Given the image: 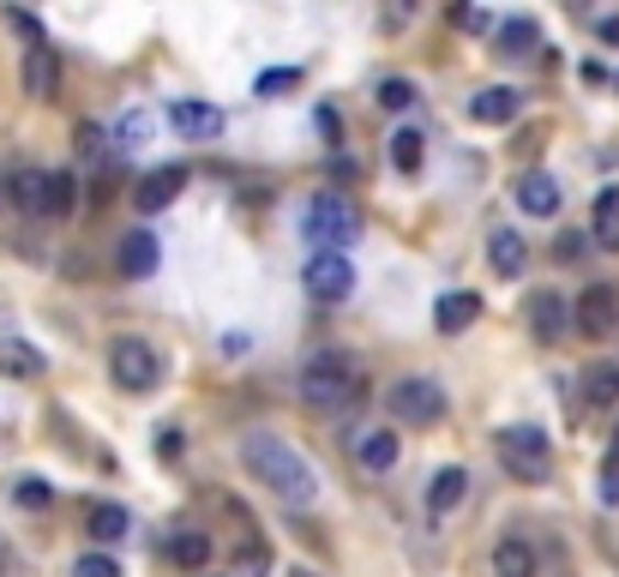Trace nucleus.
I'll use <instances>...</instances> for the list:
<instances>
[{
	"label": "nucleus",
	"mask_w": 619,
	"mask_h": 577,
	"mask_svg": "<svg viewBox=\"0 0 619 577\" xmlns=\"http://www.w3.org/2000/svg\"><path fill=\"white\" fill-rule=\"evenodd\" d=\"M608 464H619V428H614V440H608Z\"/></svg>",
	"instance_id": "nucleus-43"
},
{
	"label": "nucleus",
	"mask_w": 619,
	"mask_h": 577,
	"mask_svg": "<svg viewBox=\"0 0 619 577\" xmlns=\"http://www.w3.org/2000/svg\"><path fill=\"white\" fill-rule=\"evenodd\" d=\"M289 85H301V73H295V67H283V73H265V79H259V91L270 97V91H289Z\"/></svg>",
	"instance_id": "nucleus-38"
},
{
	"label": "nucleus",
	"mask_w": 619,
	"mask_h": 577,
	"mask_svg": "<svg viewBox=\"0 0 619 577\" xmlns=\"http://www.w3.org/2000/svg\"><path fill=\"white\" fill-rule=\"evenodd\" d=\"M12 499H19V506H48V499H55V493H48V481L24 476L19 487H12Z\"/></svg>",
	"instance_id": "nucleus-35"
},
{
	"label": "nucleus",
	"mask_w": 619,
	"mask_h": 577,
	"mask_svg": "<svg viewBox=\"0 0 619 577\" xmlns=\"http://www.w3.org/2000/svg\"><path fill=\"white\" fill-rule=\"evenodd\" d=\"M145 133H151V114H126L121 121V145H145Z\"/></svg>",
	"instance_id": "nucleus-36"
},
{
	"label": "nucleus",
	"mask_w": 619,
	"mask_h": 577,
	"mask_svg": "<svg viewBox=\"0 0 619 577\" xmlns=\"http://www.w3.org/2000/svg\"><path fill=\"white\" fill-rule=\"evenodd\" d=\"M241 464H247V476L259 481L265 493H277L283 506H295V511H307L319 499L313 464H307V457L295 452L283 433H270V428H253L247 440H241Z\"/></svg>",
	"instance_id": "nucleus-1"
},
{
	"label": "nucleus",
	"mask_w": 619,
	"mask_h": 577,
	"mask_svg": "<svg viewBox=\"0 0 619 577\" xmlns=\"http://www.w3.org/2000/svg\"><path fill=\"white\" fill-rule=\"evenodd\" d=\"M535 547L523 542V535H499L494 542V577H535Z\"/></svg>",
	"instance_id": "nucleus-21"
},
{
	"label": "nucleus",
	"mask_w": 619,
	"mask_h": 577,
	"mask_svg": "<svg viewBox=\"0 0 619 577\" xmlns=\"http://www.w3.org/2000/svg\"><path fill=\"white\" fill-rule=\"evenodd\" d=\"M535 43H541L535 19H506L499 24V55H535Z\"/></svg>",
	"instance_id": "nucleus-26"
},
{
	"label": "nucleus",
	"mask_w": 619,
	"mask_h": 577,
	"mask_svg": "<svg viewBox=\"0 0 619 577\" xmlns=\"http://www.w3.org/2000/svg\"><path fill=\"white\" fill-rule=\"evenodd\" d=\"M584 397H589L596 409H608L614 397H619V367H614V362H596V367H589V374H584Z\"/></svg>",
	"instance_id": "nucleus-29"
},
{
	"label": "nucleus",
	"mask_w": 619,
	"mask_h": 577,
	"mask_svg": "<svg viewBox=\"0 0 619 577\" xmlns=\"http://www.w3.org/2000/svg\"><path fill=\"white\" fill-rule=\"evenodd\" d=\"M7 24H12V31H19V36H24V43H31V48H43V43H48L43 19H31V12H19V7H7Z\"/></svg>",
	"instance_id": "nucleus-30"
},
{
	"label": "nucleus",
	"mask_w": 619,
	"mask_h": 577,
	"mask_svg": "<svg viewBox=\"0 0 619 577\" xmlns=\"http://www.w3.org/2000/svg\"><path fill=\"white\" fill-rule=\"evenodd\" d=\"M511 199H518L530 217H553V211H560V181H553L548 169H530V175H518Z\"/></svg>",
	"instance_id": "nucleus-17"
},
{
	"label": "nucleus",
	"mask_w": 619,
	"mask_h": 577,
	"mask_svg": "<svg viewBox=\"0 0 619 577\" xmlns=\"http://www.w3.org/2000/svg\"><path fill=\"white\" fill-rule=\"evenodd\" d=\"M0 577H19V554H12L7 542H0Z\"/></svg>",
	"instance_id": "nucleus-42"
},
{
	"label": "nucleus",
	"mask_w": 619,
	"mask_h": 577,
	"mask_svg": "<svg viewBox=\"0 0 619 577\" xmlns=\"http://www.w3.org/2000/svg\"><path fill=\"white\" fill-rule=\"evenodd\" d=\"M350 452H355V469H367V476H385V469H397V452H404V445H397L391 428H361Z\"/></svg>",
	"instance_id": "nucleus-12"
},
{
	"label": "nucleus",
	"mask_w": 619,
	"mask_h": 577,
	"mask_svg": "<svg viewBox=\"0 0 619 577\" xmlns=\"http://www.w3.org/2000/svg\"><path fill=\"white\" fill-rule=\"evenodd\" d=\"M385 403H391V415L404 421V428H440L445 421V385L428 379V374H409L385 391Z\"/></svg>",
	"instance_id": "nucleus-6"
},
{
	"label": "nucleus",
	"mask_w": 619,
	"mask_h": 577,
	"mask_svg": "<svg viewBox=\"0 0 619 577\" xmlns=\"http://www.w3.org/2000/svg\"><path fill=\"white\" fill-rule=\"evenodd\" d=\"M73 138H79V157H102V126H90V121H85Z\"/></svg>",
	"instance_id": "nucleus-37"
},
{
	"label": "nucleus",
	"mask_w": 619,
	"mask_h": 577,
	"mask_svg": "<svg viewBox=\"0 0 619 577\" xmlns=\"http://www.w3.org/2000/svg\"><path fill=\"white\" fill-rule=\"evenodd\" d=\"M301 284L313 301H325V307H338V301H350L355 295V265H350V253H313L307 259V271H301Z\"/></svg>",
	"instance_id": "nucleus-7"
},
{
	"label": "nucleus",
	"mask_w": 619,
	"mask_h": 577,
	"mask_svg": "<svg viewBox=\"0 0 619 577\" xmlns=\"http://www.w3.org/2000/svg\"><path fill=\"white\" fill-rule=\"evenodd\" d=\"M126 530H133V518H126V506H114V499H102V506L85 511V535L90 542H102V547H114Z\"/></svg>",
	"instance_id": "nucleus-20"
},
{
	"label": "nucleus",
	"mask_w": 619,
	"mask_h": 577,
	"mask_svg": "<svg viewBox=\"0 0 619 577\" xmlns=\"http://www.w3.org/2000/svg\"><path fill=\"white\" fill-rule=\"evenodd\" d=\"M169 554H175V566H180V572H205V566H211V535L187 530V535H175Z\"/></svg>",
	"instance_id": "nucleus-28"
},
{
	"label": "nucleus",
	"mask_w": 619,
	"mask_h": 577,
	"mask_svg": "<svg viewBox=\"0 0 619 577\" xmlns=\"http://www.w3.org/2000/svg\"><path fill=\"white\" fill-rule=\"evenodd\" d=\"M19 79H24V97H36V102H55L60 97V55L55 48H24V67H19Z\"/></svg>",
	"instance_id": "nucleus-11"
},
{
	"label": "nucleus",
	"mask_w": 619,
	"mask_h": 577,
	"mask_svg": "<svg viewBox=\"0 0 619 577\" xmlns=\"http://www.w3.org/2000/svg\"><path fill=\"white\" fill-rule=\"evenodd\" d=\"M169 126L180 138H199V145H211V138H223V109H211V102H192V97H180L169 102Z\"/></svg>",
	"instance_id": "nucleus-9"
},
{
	"label": "nucleus",
	"mask_w": 619,
	"mask_h": 577,
	"mask_svg": "<svg viewBox=\"0 0 619 577\" xmlns=\"http://www.w3.org/2000/svg\"><path fill=\"white\" fill-rule=\"evenodd\" d=\"M301 229L307 241H313V253H350L361 241V211L343 192H313L301 211Z\"/></svg>",
	"instance_id": "nucleus-3"
},
{
	"label": "nucleus",
	"mask_w": 619,
	"mask_h": 577,
	"mask_svg": "<svg viewBox=\"0 0 619 577\" xmlns=\"http://www.w3.org/2000/svg\"><path fill=\"white\" fill-rule=\"evenodd\" d=\"M530 331H535V343H565V331H572V307H565L560 289H535L530 295Z\"/></svg>",
	"instance_id": "nucleus-10"
},
{
	"label": "nucleus",
	"mask_w": 619,
	"mask_h": 577,
	"mask_svg": "<svg viewBox=\"0 0 619 577\" xmlns=\"http://www.w3.org/2000/svg\"><path fill=\"white\" fill-rule=\"evenodd\" d=\"M451 24H457V31H494V12H482V7H451Z\"/></svg>",
	"instance_id": "nucleus-33"
},
{
	"label": "nucleus",
	"mask_w": 619,
	"mask_h": 577,
	"mask_svg": "<svg viewBox=\"0 0 619 577\" xmlns=\"http://www.w3.org/2000/svg\"><path fill=\"white\" fill-rule=\"evenodd\" d=\"M614 91H619V79H614Z\"/></svg>",
	"instance_id": "nucleus-44"
},
{
	"label": "nucleus",
	"mask_w": 619,
	"mask_h": 577,
	"mask_svg": "<svg viewBox=\"0 0 619 577\" xmlns=\"http://www.w3.org/2000/svg\"><path fill=\"white\" fill-rule=\"evenodd\" d=\"M391 163H397V175H421V163H428V138H421V126H397Z\"/></svg>",
	"instance_id": "nucleus-25"
},
{
	"label": "nucleus",
	"mask_w": 619,
	"mask_h": 577,
	"mask_svg": "<svg viewBox=\"0 0 619 577\" xmlns=\"http://www.w3.org/2000/svg\"><path fill=\"white\" fill-rule=\"evenodd\" d=\"M518 109H523V97L511 91V85H487V91H475V97H469V121H482V126H506V121H518Z\"/></svg>",
	"instance_id": "nucleus-15"
},
{
	"label": "nucleus",
	"mask_w": 619,
	"mask_h": 577,
	"mask_svg": "<svg viewBox=\"0 0 619 577\" xmlns=\"http://www.w3.org/2000/svg\"><path fill=\"white\" fill-rule=\"evenodd\" d=\"M572 325L584 331L589 343L614 337V325H619V284H589V289H577V301H572Z\"/></svg>",
	"instance_id": "nucleus-8"
},
{
	"label": "nucleus",
	"mask_w": 619,
	"mask_h": 577,
	"mask_svg": "<svg viewBox=\"0 0 619 577\" xmlns=\"http://www.w3.org/2000/svg\"><path fill=\"white\" fill-rule=\"evenodd\" d=\"M494 452H499V464H506V476H518L530 487H541L553 476V445H548L541 428H506L494 440Z\"/></svg>",
	"instance_id": "nucleus-4"
},
{
	"label": "nucleus",
	"mask_w": 619,
	"mask_h": 577,
	"mask_svg": "<svg viewBox=\"0 0 619 577\" xmlns=\"http://www.w3.org/2000/svg\"><path fill=\"white\" fill-rule=\"evenodd\" d=\"M109 379L121 385V391L145 397V391H157L163 385V355L151 349L145 337H114L109 343Z\"/></svg>",
	"instance_id": "nucleus-5"
},
{
	"label": "nucleus",
	"mask_w": 619,
	"mask_h": 577,
	"mask_svg": "<svg viewBox=\"0 0 619 577\" xmlns=\"http://www.w3.org/2000/svg\"><path fill=\"white\" fill-rule=\"evenodd\" d=\"M596 36H601V43H608V48H619V12H608V19L596 24Z\"/></svg>",
	"instance_id": "nucleus-41"
},
{
	"label": "nucleus",
	"mask_w": 619,
	"mask_h": 577,
	"mask_svg": "<svg viewBox=\"0 0 619 577\" xmlns=\"http://www.w3.org/2000/svg\"><path fill=\"white\" fill-rule=\"evenodd\" d=\"M487 265H494L499 277H518L523 265H530V247H523L518 229H494V235H487Z\"/></svg>",
	"instance_id": "nucleus-19"
},
{
	"label": "nucleus",
	"mask_w": 619,
	"mask_h": 577,
	"mask_svg": "<svg viewBox=\"0 0 619 577\" xmlns=\"http://www.w3.org/2000/svg\"><path fill=\"white\" fill-rule=\"evenodd\" d=\"M157 235H151V229H126L121 235V247H114V265H121L126 277H151L157 271Z\"/></svg>",
	"instance_id": "nucleus-16"
},
{
	"label": "nucleus",
	"mask_w": 619,
	"mask_h": 577,
	"mask_svg": "<svg viewBox=\"0 0 619 577\" xmlns=\"http://www.w3.org/2000/svg\"><path fill=\"white\" fill-rule=\"evenodd\" d=\"M589 229H596V247L619 253V187L596 192V211H589Z\"/></svg>",
	"instance_id": "nucleus-22"
},
{
	"label": "nucleus",
	"mask_w": 619,
	"mask_h": 577,
	"mask_svg": "<svg viewBox=\"0 0 619 577\" xmlns=\"http://www.w3.org/2000/svg\"><path fill=\"white\" fill-rule=\"evenodd\" d=\"M180 187H187V169H180V163H163V169H151L145 181L133 187V204L139 211H169L180 199Z\"/></svg>",
	"instance_id": "nucleus-13"
},
{
	"label": "nucleus",
	"mask_w": 619,
	"mask_h": 577,
	"mask_svg": "<svg viewBox=\"0 0 619 577\" xmlns=\"http://www.w3.org/2000/svg\"><path fill=\"white\" fill-rule=\"evenodd\" d=\"M0 374H12V379H36V374H43V355H36L24 337H0Z\"/></svg>",
	"instance_id": "nucleus-24"
},
{
	"label": "nucleus",
	"mask_w": 619,
	"mask_h": 577,
	"mask_svg": "<svg viewBox=\"0 0 619 577\" xmlns=\"http://www.w3.org/2000/svg\"><path fill=\"white\" fill-rule=\"evenodd\" d=\"M373 97H379V109H409V102H416V85L409 79H385Z\"/></svg>",
	"instance_id": "nucleus-31"
},
{
	"label": "nucleus",
	"mask_w": 619,
	"mask_h": 577,
	"mask_svg": "<svg viewBox=\"0 0 619 577\" xmlns=\"http://www.w3.org/2000/svg\"><path fill=\"white\" fill-rule=\"evenodd\" d=\"M295 385H301L307 409L338 415V409H350L367 397V367H361V355H350V349H319V355H307V367Z\"/></svg>",
	"instance_id": "nucleus-2"
},
{
	"label": "nucleus",
	"mask_w": 619,
	"mask_h": 577,
	"mask_svg": "<svg viewBox=\"0 0 619 577\" xmlns=\"http://www.w3.org/2000/svg\"><path fill=\"white\" fill-rule=\"evenodd\" d=\"M601 499H608V506H619V464L601 469Z\"/></svg>",
	"instance_id": "nucleus-40"
},
{
	"label": "nucleus",
	"mask_w": 619,
	"mask_h": 577,
	"mask_svg": "<svg viewBox=\"0 0 619 577\" xmlns=\"http://www.w3.org/2000/svg\"><path fill=\"white\" fill-rule=\"evenodd\" d=\"M475 319H482V295H469V289H445L440 301H433V331H440V337H457Z\"/></svg>",
	"instance_id": "nucleus-14"
},
{
	"label": "nucleus",
	"mask_w": 619,
	"mask_h": 577,
	"mask_svg": "<svg viewBox=\"0 0 619 577\" xmlns=\"http://www.w3.org/2000/svg\"><path fill=\"white\" fill-rule=\"evenodd\" d=\"M180 452H187V433H180L175 421H169V428H157V457H163V464H175Z\"/></svg>",
	"instance_id": "nucleus-34"
},
{
	"label": "nucleus",
	"mask_w": 619,
	"mask_h": 577,
	"mask_svg": "<svg viewBox=\"0 0 619 577\" xmlns=\"http://www.w3.org/2000/svg\"><path fill=\"white\" fill-rule=\"evenodd\" d=\"M7 192H12V204L19 211H43V199H48V169H12V181H7Z\"/></svg>",
	"instance_id": "nucleus-23"
},
{
	"label": "nucleus",
	"mask_w": 619,
	"mask_h": 577,
	"mask_svg": "<svg viewBox=\"0 0 619 577\" xmlns=\"http://www.w3.org/2000/svg\"><path fill=\"white\" fill-rule=\"evenodd\" d=\"M73 577H121V559H114V554H79Z\"/></svg>",
	"instance_id": "nucleus-32"
},
{
	"label": "nucleus",
	"mask_w": 619,
	"mask_h": 577,
	"mask_svg": "<svg viewBox=\"0 0 619 577\" xmlns=\"http://www.w3.org/2000/svg\"><path fill=\"white\" fill-rule=\"evenodd\" d=\"M295 577H307V572H295Z\"/></svg>",
	"instance_id": "nucleus-45"
},
{
	"label": "nucleus",
	"mask_w": 619,
	"mask_h": 577,
	"mask_svg": "<svg viewBox=\"0 0 619 577\" xmlns=\"http://www.w3.org/2000/svg\"><path fill=\"white\" fill-rule=\"evenodd\" d=\"M553 253H560V259H577V253H584V235H572V229H565V235L553 241Z\"/></svg>",
	"instance_id": "nucleus-39"
},
{
	"label": "nucleus",
	"mask_w": 619,
	"mask_h": 577,
	"mask_svg": "<svg viewBox=\"0 0 619 577\" xmlns=\"http://www.w3.org/2000/svg\"><path fill=\"white\" fill-rule=\"evenodd\" d=\"M79 211V181H73L67 169L48 175V199H43V217H73Z\"/></svg>",
	"instance_id": "nucleus-27"
},
{
	"label": "nucleus",
	"mask_w": 619,
	"mask_h": 577,
	"mask_svg": "<svg viewBox=\"0 0 619 577\" xmlns=\"http://www.w3.org/2000/svg\"><path fill=\"white\" fill-rule=\"evenodd\" d=\"M463 499H469V469L445 464L440 476H433V487H428V511H433V518H451Z\"/></svg>",
	"instance_id": "nucleus-18"
}]
</instances>
